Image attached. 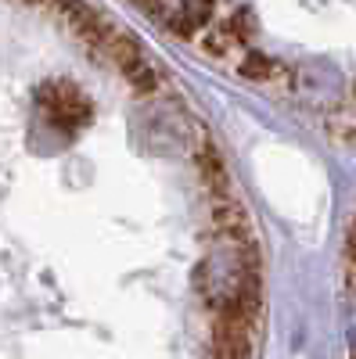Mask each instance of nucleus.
Wrapping results in <instances>:
<instances>
[{"instance_id": "obj_1", "label": "nucleus", "mask_w": 356, "mask_h": 359, "mask_svg": "<svg viewBox=\"0 0 356 359\" xmlns=\"http://www.w3.org/2000/svg\"><path fill=\"white\" fill-rule=\"evenodd\" d=\"M37 104L44 108L47 123L58 126V130H65V133L86 126V123H91V115H94L91 97H86L79 86L65 83V79H51V83H44V86L37 90Z\"/></svg>"}, {"instance_id": "obj_2", "label": "nucleus", "mask_w": 356, "mask_h": 359, "mask_svg": "<svg viewBox=\"0 0 356 359\" xmlns=\"http://www.w3.org/2000/svg\"><path fill=\"white\" fill-rule=\"evenodd\" d=\"M94 54H101V57H108V62L119 69V72H130L133 65H140L144 62V50H140V43L130 36V33H123L115 22H112V29L101 36V43L94 47Z\"/></svg>"}, {"instance_id": "obj_3", "label": "nucleus", "mask_w": 356, "mask_h": 359, "mask_svg": "<svg viewBox=\"0 0 356 359\" xmlns=\"http://www.w3.org/2000/svg\"><path fill=\"white\" fill-rule=\"evenodd\" d=\"M198 172H202L205 191L213 194V201L234 198V184H230V172H227V165H223V155L216 151L209 140H202V147H198Z\"/></svg>"}, {"instance_id": "obj_4", "label": "nucleus", "mask_w": 356, "mask_h": 359, "mask_svg": "<svg viewBox=\"0 0 356 359\" xmlns=\"http://www.w3.org/2000/svg\"><path fill=\"white\" fill-rule=\"evenodd\" d=\"M213 219H216V230L234 245H245L252 241V226H249V212L242 208L237 198H227V201H216L213 208Z\"/></svg>"}, {"instance_id": "obj_5", "label": "nucleus", "mask_w": 356, "mask_h": 359, "mask_svg": "<svg viewBox=\"0 0 356 359\" xmlns=\"http://www.w3.org/2000/svg\"><path fill=\"white\" fill-rule=\"evenodd\" d=\"M237 76L249 79V83H274V79H284V65L274 62V57L263 54V50H249L242 62H237Z\"/></svg>"}, {"instance_id": "obj_6", "label": "nucleus", "mask_w": 356, "mask_h": 359, "mask_svg": "<svg viewBox=\"0 0 356 359\" xmlns=\"http://www.w3.org/2000/svg\"><path fill=\"white\" fill-rule=\"evenodd\" d=\"M220 29L227 33V40L237 47V43H249L256 33H259V25H256V15L249 11V8H242V11H234L227 22H220Z\"/></svg>"}, {"instance_id": "obj_7", "label": "nucleus", "mask_w": 356, "mask_h": 359, "mask_svg": "<svg viewBox=\"0 0 356 359\" xmlns=\"http://www.w3.org/2000/svg\"><path fill=\"white\" fill-rule=\"evenodd\" d=\"M126 79H130V86L137 90V94H152V90H159V76H155V69L147 65V62L133 65V69L126 72Z\"/></svg>"}, {"instance_id": "obj_8", "label": "nucleus", "mask_w": 356, "mask_h": 359, "mask_svg": "<svg viewBox=\"0 0 356 359\" xmlns=\"http://www.w3.org/2000/svg\"><path fill=\"white\" fill-rule=\"evenodd\" d=\"M345 269H349V280H356V223L349 226L345 237Z\"/></svg>"}, {"instance_id": "obj_9", "label": "nucleus", "mask_w": 356, "mask_h": 359, "mask_svg": "<svg viewBox=\"0 0 356 359\" xmlns=\"http://www.w3.org/2000/svg\"><path fill=\"white\" fill-rule=\"evenodd\" d=\"M140 4H147V0H140Z\"/></svg>"}]
</instances>
